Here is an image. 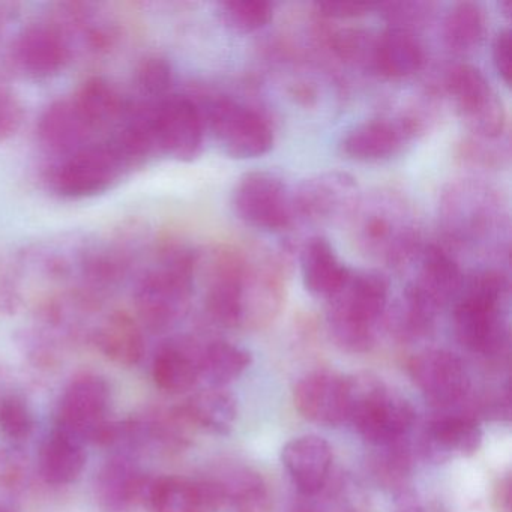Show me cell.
<instances>
[{
  "instance_id": "6da1fadb",
  "label": "cell",
  "mask_w": 512,
  "mask_h": 512,
  "mask_svg": "<svg viewBox=\"0 0 512 512\" xmlns=\"http://www.w3.org/2000/svg\"><path fill=\"white\" fill-rule=\"evenodd\" d=\"M197 256L184 247H166L134 286L140 325L154 332L172 328L187 313L196 280Z\"/></svg>"
},
{
  "instance_id": "7a4b0ae2",
  "label": "cell",
  "mask_w": 512,
  "mask_h": 512,
  "mask_svg": "<svg viewBox=\"0 0 512 512\" xmlns=\"http://www.w3.org/2000/svg\"><path fill=\"white\" fill-rule=\"evenodd\" d=\"M388 298L389 284L383 275L350 269L341 289L328 299L326 320L335 346L349 353L370 352Z\"/></svg>"
},
{
  "instance_id": "3957f363",
  "label": "cell",
  "mask_w": 512,
  "mask_h": 512,
  "mask_svg": "<svg viewBox=\"0 0 512 512\" xmlns=\"http://www.w3.org/2000/svg\"><path fill=\"white\" fill-rule=\"evenodd\" d=\"M508 278L499 271L473 275L454 308V331L458 343L469 352L494 356L506 343L502 302L508 295Z\"/></svg>"
},
{
  "instance_id": "277c9868",
  "label": "cell",
  "mask_w": 512,
  "mask_h": 512,
  "mask_svg": "<svg viewBox=\"0 0 512 512\" xmlns=\"http://www.w3.org/2000/svg\"><path fill=\"white\" fill-rule=\"evenodd\" d=\"M355 233L359 248L385 263L406 262L418 250L419 233L409 206L394 194L358 203Z\"/></svg>"
},
{
  "instance_id": "5b68a950",
  "label": "cell",
  "mask_w": 512,
  "mask_h": 512,
  "mask_svg": "<svg viewBox=\"0 0 512 512\" xmlns=\"http://www.w3.org/2000/svg\"><path fill=\"white\" fill-rule=\"evenodd\" d=\"M350 418L358 433L373 446L409 437L416 412L409 400L389 388L379 377H350Z\"/></svg>"
},
{
  "instance_id": "8992f818",
  "label": "cell",
  "mask_w": 512,
  "mask_h": 512,
  "mask_svg": "<svg viewBox=\"0 0 512 512\" xmlns=\"http://www.w3.org/2000/svg\"><path fill=\"white\" fill-rule=\"evenodd\" d=\"M125 173L128 169L118 152L101 139L56 160L47 172V184L64 199H91L112 190Z\"/></svg>"
},
{
  "instance_id": "52a82bcc",
  "label": "cell",
  "mask_w": 512,
  "mask_h": 512,
  "mask_svg": "<svg viewBox=\"0 0 512 512\" xmlns=\"http://www.w3.org/2000/svg\"><path fill=\"white\" fill-rule=\"evenodd\" d=\"M200 110L206 127L235 160L263 157L274 146V131L266 119L232 98H212Z\"/></svg>"
},
{
  "instance_id": "ba28073f",
  "label": "cell",
  "mask_w": 512,
  "mask_h": 512,
  "mask_svg": "<svg viewBox=\"0 0 512 512\" xmlns=\"http://www.w3.org/2000/svg\"><path fill=\"white\" fill-rule=\"evenodd\" d=\"M110 386L103 377L83 374L65 389L59 404L56 428L76 439L110 446L115 424L107 419Z\"/></svg>"
},
{
  "instance_id": "9c48e42d",
  "label": "cell",
  "mask_w": 512,
  "mask_h": 512,
  "mask_svg": "<svg viewBox=\"0 0 512 512\" xmlns=\"http://www.w3.org/2000/svg\"><path fill=\"white\" fill-rule=\"evenodd\" d=\"M446 91L473 137L497 140L506 130V110L487 77L472 65H457L446 76Z\"/></svg>"
},
{
  "instance_id": "30bf717a",
  "label": "cell",
  "mask_w": 512,
  "mask_h": 512,
  "mask_svg": "<svg viewBox=\"0 0 512 512\" xmlns=\"http://www.w3.org/2000/svg\"><path fill=\"white\" fill-rule=\"evenodd\" d=\"M232 206L239 220L265 232H283L296 220L292 193L268 172L242 176L233 190Z\"/></svg>"
},
{
  "instance_id": "8fae6325",
  "label": "cell",
  "mask_w": 512,
  "mask_h": 512,
  "mask_svg": "<svg viewBox=\"0 0 512 512\" xmlns=\"http://www.w3.org/2000/svg\"><path fill=\"white\" fill-rule=\"evenodd\" d=\"M158 154L191 163L202 154L205 121L199 103L187 95L163 98L152 106Z\"/></svg>"
},
{
  "instance_id": "7c38bea8",
  "label": "cell",
  "mask_w": 512,
  "mask_h": 512,
  "mask_svg": "<svg viewBox=\"0 0 512 512\" xmlns=\"http://www.w3.org/2000/svg\"><path fill=\"white\" fill-rule=\"evenodd\" d=\"M409 373L422 397L436 409H449L466 400L470 376L460 356L449 350L431 349L410 361Z\"/></svg>"
},
{
  "instance_id": "4fadbf2b",
  "label": "cell",
  "mask_w": 512,
  "mask_h": 512,
  "mask_svg": "<svg viewBox=\"0 0 512 512\" xmlns=\"http://www.w3.org/2000/svg\"><path fill=\"white\" fill-rule=\"evenodd\" d=\"M293 400L308 421L338 427L350 418V377L328 370L313 371L296 383Z\"/></svg>"
},
{
  "instance_id": "5bb4252c",
  "label": "cell",
  "mask_w": 512,
  "mask_h": 512,
  "mask_svg": "<svg viewBox=\"0 0 512 512\" xmlns=\"http://www.w3.org/2000/svg\"><path fill=\"white\" fill-rule=\"evenodd\" d=\"M295 218L332 221L352 215L358 205V184L347 173H322L292 193Z\"/></svg>"
},
{
  "instance_id": "9a60e30c",
  "label": "cell",
  "mask_w": 512,
  "mask_h": 512,
  "mask_svg": "<svg viewBox=\"0 0 512 512\" xmlns=\"http://www.w3.org/2000/svg\"><path fill=\"white\" fill-rule=\"evenodd\" d=\"M500 217L499 202L488 188L473 182L454 185L443 197L446 230L457 241H476L493 229Z\"/></svg>"
},
{
  "instance_id": "2e32d148",
  "label": "cell",
  "mask_w": 512,
  "mask_h": 512,
  "mask_svg": "<svg viewBox=\"0 0 512 512\" xmlns=\"http://www.w3.org/2000/svg\"><path fill=\"white\" fill-rule=\"evenodd\" d=\"M13 62L34 79H50L67 68L74 53L70 43L52 22L26 26L13 44Z\"/></svg>"
},
{
  "instance_id": "e0dca14e",
  "label": "cell",
  "mask_w": 512,
  "mask_h": 512,
  "mask_svg": "<svg viewBox=\"0 0 512 512\" xmlns=\"http://www.w3.org/2000/svg\"><path fill=\"white\" fill-rule=\"evenodd\" d=\"M50 22L67 38L73 53L82 50L100 56L118 43V25L101 11L100 5L85 2L58 4Z\"/></svg>"
},
{
  "instance_id": "ac0fdd59",
  "label": "cell",
  "mask_w": 512,
  "mask_h": 512,
  "mask_svg": "<svg viewBox=\"0 0 512 512\" xmlns=\"http://www.w3.org/2000/svg\"><path fill=\"white\" fill-rule=\"evenodd\" d=\"M247 259L238 251L215 254L206 277L205 307L209 317L226 328H241L242 283Z\"/></svg>"
},
{
  "instance_id": "d6986e66",
  "label": "cell",
  "mask_w": 512,
  "mask_h": 512,
  "mask_svg": "<svg viewBox=\"0 0 512 512\" xmlns=\"http://www.w3.org/2000/svg\"><path fill=\"white\" fill-rule=\"evenodd\" d=\"M421 130L412 118L371 119L350 130L341 140V152L350 160L376 163L400 154L407 142Z\"/></svg>"
},
{
  "instance_id": "ffe728a7",
  "label": "cell",
  "mask_w": 512,
  "mask_h": 512,
  "mask_svg": "<svg viewBox=\"0 0 512 512\" xmlns=\"http://www.w3.org/2000/svg\"><path fill=\"white\" fill-rule=\"evenodd\" d=\"M286 286L280 268L271 260H247L241 298V328L260 329L280 314Z\"/></svg>"
},
{
  "instance_id": "44dd1931",
  "label": "cell",
  "mask_w": 512,
  "mask_h": 512,
  "mask_svg": "<svg viewBox=\"0 0 512 512\" xmlns=\"http://www.w3.org/2000/svg\"><path fill=\"white\" fill-rule=\"evenodd\" d=\"M481 443L482 430L473 416L442 413L424 425L413 451L434 463H443L452 457L475 454Z\"/></svg>"
},
{
  "instance_id": "7402d4cb",
  "label": "cell",
  "mask_w": 512,
  "mask_h": 512,
  "mask_svg": "<svg viewBox=\"0 0 512 512\" xmlns=\"http://www.w3.org/2000/svg\"><path fill=\"white\" fill-rule=\"evenodd\" d=\"M38 140L53 157L64 158L97 142L73 98H61L50 104L38 119Z\"/></svg>"
},
{
  "instance_id": "603a6c76",
  "label": "cell",
  "mask_w": 512,
  "mask_h": 512,
  "mask_svg": "<svg viewBox=\"0 0 512 512\" xmlns=\"http://www.w3.org/2000/svg\"><path fill=\"white\" fill-rule=\"evenodd\" d=\"M281 461L302 496H317L328 485L332 449L322 437L301 436L290 440L281 452Z\"/></svg>"
},
{
  "instance_id": "cb8c5ba5",
  "label": "cell",
  "mask_w": 512,
  "mask_h": 512,
  "mask_svg": "<svg viewBox=\"0 0 512 512\" xmlns=\"http://www.w3.org/2000/svg\"><path fill=\"white\" fill-rule=\"evenodd\" d=\"M151 481L139 467L118 455L107 461L97 475L95 494L103 512H133L140 502H145Z\"/></svg>"
},
{
  "instance_id": "d4e9b609",
  "label": "cell",
  "mask_w": 512,
  "mask_h": 512,
  "mask_svg": "<svg viewBox=\"0 0 512 512\" xmlns=\"http://www.w3.org/2000/svg\"><path fill=\"white\" fill-rule=\"evenodd\" d=\"M94 341L107 359L121 367H133L145 355L143 326L127 311L107 314L95 328Z\"/></svg>"
},
{
  "instance_id": "484cf974",
  "label": "cell",
  "mask_w": 512,
  "mask_h": 512,
  "mask_svg": "<svg viewBox=\"0 0 512 512\" xmlns=\"http://www.w3.org/2000/svg\"><path fill=\"white\" fill-rule=\"evenodd\" d=\"M424 64V50L413 32L389 28L374 38L370 70L386 79H406Z\"/></svg>"
},
{
  "instance_id": "4316f807",
  "label": "cell",
  "mask_w": 512,
  "mask_h": 512,
  "mask_svg": "<svg viewBox=\"0 0 512 512\" xmlns=\"http://www.w3.org/2000/svg\"><path fill=\"white\" fill-rule=\"evenodd\" d=\"M71 98L97 136L112 133L127 115L131 104L116 86L100 77L86 80Z\"/></svg>"
},
{
  "instance_id": "83f0119b",
  "label": "cell",
  "mask_w": 512,
  "mask_h": 512,
  "mask_svg": "<svg viewBox=\"0 0 512 512\" xmlns=\"http://www.w3.org/2000/svg\"><path fill=\"white\" fill-rule=\"evenodd\" d=\"M302 281L305 289L320 299H331L349 277L350 269L335 254L328 239L314 236L301 251Z\"/></svg>"
},
{
  "instance_id": "f1b7e54d",
  "label": "cell",
  "mask_w": 512,
  "mask_h": 512,
  "mask_svg": "<svg viewBox=\"0 0 512 512\" xmlns=\"http://www.w3.org/2000/svg\"><path fill=\"white\" fill-rule=\"evenodd\" d=\"M200 344L191 340L164 344L152 362L155 385L169 394H181L194 388L200 379Z\"/></svg>"
},
{
  "instance_id": "f546056e",
  "label": "cell",
  "mask_w": 512,
  "mask_h": 512,
  "mask_svg": "<svg viewBox=\"0 0 512 512\" xmlns=\"http://www.w3.org/2000/svg\"><path fill=\"white\" fill-rule=\"evenodd\" d=\"M85 443L55 428L41 446L40 472L52 485H70L82 475L86 466Z\"/></svg>"
},
{
  "instance_id": "4dcf8cb0",
  "label": "cell",
  "mask_w": 512,
  "mask_h": 512,
  "mask_svg": "<svg viewBox=\"0 0 512 512\" xmlns=\"http://www.w3.org/2000/svg\"><path fill=\"white\" fill-rule=\"evenodd\" d=\"M179 409L194 428H203L217 434L229 433L238 416L233 395L214 386L197 392L179 406Z\"/></svg>"
},
{
  "instance_id": "1f68e13d",
  "label": "cell",
  "mask_w": 512,
  "mask_h": 512,
  "mask_svg": "<svg viewBox=\"0 0 512 512\" xmlns=\"http://www.w3.org/2000/svg\"><path fill=\"white\" fill-rule=\"evenodd\" d=\"M145 502L151 512H212L202 482L181 476L151 481Z\"/></svg>"
},
{
  "instance_id": "d6a6232c",
  "label": "cell",
  "mask_w": 512,
  "mask_h": 512,
  "mask_svg": "<svg viewBox=\"0 0 512 512\" xmlns=\"http://www.w3.org/2000/svg\"><path fill=\"white\" fill-rule=\"evenodd\" d=\"M250 365V352L229 341L200 344V379H205L214 388H223L238 379Z\"/></svg>"
},
{
  "instance_id": "836d02e7",
  "label": "cell",
  "mask_w": 512,
  "mask_h": 512,
  "mask_svg": "<svg viewBox=\"0 0 512 512\" xmlns=\"http://www.w3.org/2000/svg\"><path fill=\"white\" fill-rule=\"evenodd\" d=\"M220 479L227 508L235 512H272V497L265 479L250 469H233Z\"/></svg>"
},
{
  "instance_id": "e575fe53",
  "label": "cell",
  "mask_w": 512,
  "mask_h": 512,
  "mask_svg": "<svg viewBox=\"0 0 512 512\" xmlns=\"http://www.w3.org/2000/svg\"><path fill=\"white\" fill-rule=\"evenodd\" d=\"M485 14L475 2L454 5L443 23V38L452 52L466 53L484 40Z\"/></svg>"
},
{
  "instance_id": "d590c367",
  "label": "cell",
  "mask_w": 512,
  "mask_h": 512,
  "mask_svg": "<svg viewBox=\"0 0 512 512\" xmlns=\"http://www.w3.org/2000/svg\"><path fill=\"white\" fill-rule=\"evenodd\" d=\"M376 448L379 452L374 455L370 463L371 472L376 481L394 494L407 490L413 463V448L407 437L389 445L376 446Z\"/></svg>"
},
{
  "instance_id": "8d00e7d4",
  "label": "cell",
  "mask_w": 512,
  "mask_h": 512,
  "mask_svg": "<svg viewBox=\"0 0 512 512\" xmlns=\"http://www.w3.org/2000/svg\"><path fill=\"white\" fill-rule=\"evenodd\" d=\"M217 16L233 34L248 35L271 22L274 8L262 0H226L217 5Z\"/></svg>"
},
{
  "instance_id": "74e56055",
  "label": "cell",
  "mask_w": 512,
  "mask_h": 512,
  "mask_svg": "<svg viewBox=\"0 0 512 512\" xmlns=\"http://www.w3.org/2000/svg\"><path fill=\"white\" fill-rule=\"evenodd\" d=\"M173 85V70L163 56H148L140 62L136 71V86L145 100L143 103L155 104L169 97Z\"/></svg>"
},
{
  "instance_id": "f35d334b",
  "label": "cell",
  "mask_w": 512,
  "mask_h": 512,
  "mask_svg": "<svg viewBox=\"0 0 512 512\" xmlns=\"http://www.w3.org/2000/svg\"><path fill=\"white\" fill-rule=\"evenodd\" d=\"M34 415L22 398H0V433L7 439L25 440L34 431Z\"/></svg>"
},
{
  "instance_id": "ab89813d",
  "label": "cell",
  "mask_w": 512,
  "mask_h": 512,
  "mask_svg": "<svg viewBox=\"0 0 512 512\" xmlns=\"http://www.w3.org/2000/svg\"><path fill=\"white\" fill-rule=\"evenodd\" d=\"M23 118L25 112L19 97L0 82V143L13 139L19 133Z\"/></svg>"
},
{
  "instance_id": "60d3db41",
  "label": "cell",
  "mask_w": 512,
  "mask_h": 512,
  "mask_svg": "<svg viewBox=\"0 0 512 512\" xmlns=\"http://www.w3.org/2000/svg\"><path fill=\"white\" fill-rule=\"evenodd\" d=\"M431 5L412 2V4H386L382 5L386 20L391 23V28L404 29L413 32V26L424 22L430 14Z\"/></svg>"
},
{
  "instance_id": "b9f144b4",
  "label": "cell",
  "mask_w": 512,
  "mask_h": 512,
  "mask_svg": "<svg viewBox=\"0 0 512 512\" xmlns=\"http://www.w3.org/2000/svg\"><path fill=\"white\" fill-rule=\"evenodd\" d=\"M494 142H496V140L469 137V139L461 143L460 157L463 158L466 163L478 164V166H499V164H502L503 155L502 151L494 146Z\"/></svg>"
},
{
  "instance_id": "7bdbcfd3",
  "label": "cell",
  "mask_w": 512,
  "mask_h": 512,
  "mask_svg": "<svg viewBox=\"0 0 512 512\" xmlns=\"http://www.w3.org/2000/svg\"><path fill=\"white\" fill-rule=\"evenodd\" d=\"M493 64L506 86L511 85V34L508 29L500 31L493 43Z\"/></svg>"
},
{
  "instance_id": "ee69618b",
  "label": "cell",
  "mask_w": 512,
  "mask_h": 512,
  "mask_svg": "<svg viewBox=\"0 0 512 512\" xmlns=\"http://www.w3.org/2000/svg\"><path fill=\"white\" fill-rule=\"evenodd\" d=\"M320 16L325 19L346 20L358 19L373 10V5L349 4V2H325L316 4Z\"/></svg>"
},
{
  "instance_id": "f6af8a7d",
  "label": "cell",
  "mask_w": 512,
  "mask_h": 512,
  "mask_svg": "<svg viewBox=\"0 0 512 512\" xmlns=\"http://www.w3.org/2000/svg\"><path fill=\"white\" fill-rule=\"evenodd\" d=\"M395 512H427L410 488L395 494Z\"/></svg>"
},
{
  "instance_id": "bcb514c9",
  "label": "cell",
  "mask_w": 512,
  "mask_h": 512,
  "mask_svg": "<svg viewBox=\"0 0 512 512\" xmlns=\"http://www.w3.org/2000/svg\"><path fill=\"white\" fill-rule=\"evenodd\" d=\"M304 500H299L290 509V512H326L322 505L311 500V496H304Z\"/></svg>"
},
{
  "instance_id": "7dc6e473",
  "label": "cell",
  "mask_w": 512,
  "mask_h": 512,
  "mask_svg": "<svg viewBox=\"0 0 512 512\" xmlns=\"http://www.w3.org/2000/svg\"><path fill=\"white\" fill-rule=\"evenodd\" d=\"M11 8H13L11 5L0 4V35H2V32H4L5 22H7V20L13 16V13H11Z\"/></svg>"
},
{
  "instance_id": "c3c4849f",
  "label": "cell",
  "mask_w": 512,
  "mask_h": 512,
  "mask_svg": "<svg viewBox=\"0 0 512 512\" xmlns=\"http://www.w3.org/2000/svg\"><path fill=\"white\" fill-rule=\"evenodd\" d=\"M0 512H8V511H5V509L2 508V506H0Z\"/></svg>"
}]
</instances>
